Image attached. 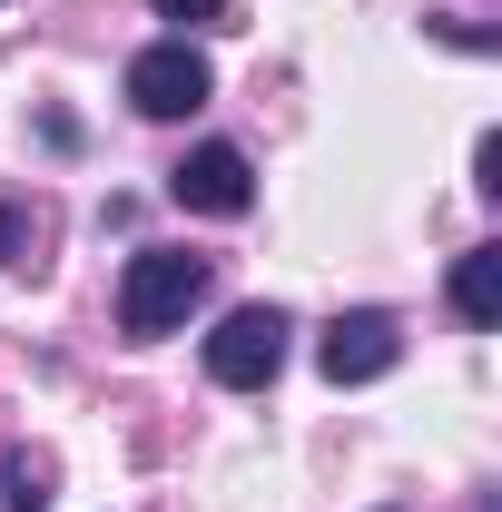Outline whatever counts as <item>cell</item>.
<instances>
[{
  "label": "cell",
  "instance_id": "cell-1",
  "mask_svg": "<svg viewBox=\"0 0 502 512\" xmlns=\"http://www.w3.org/2000/svg\"><path fill=\"white\" fill-rule=\"evenodd\" d=\"M207 306V256L188 247H138L128 256V276H119V335H178V325Z\"/></svg>",
  "mask_w": 502,
  "mask_h": 512
},
{
  "label": "cell",
  "instance_id": "cell-2",
  "mask_svg": "<svg viewBox=\"0 0 502 512\" xmlns=\"http://www.w3.org/2000/svg\"><path fill=\"white\" fill-rule=\"evenodd\" d=\"M207 99H217V69H207V50H188V40H148V50L128 60V109H138V119H188Z\"/></svg>",
  "mask_w": 502,
  "mask_h": 512
},
{
  "label": "cell",
  "instance_id": "cell-3",
  "mask_svg": "<svg viewBox=\"0 0 502 512\" xmlns=\"http://www.w3.org/2000/svg\"><path fill=\"white\" fill-rule=\"evenodd\" d=\"M286 306H237V316L207 335V375L227 384V394H256V384H276V365H286Z\"/></svg>",
  "mask_w": 502,
  "mask_h": 512
},
{
  "label": "cell",
  "instance_id": "cell-4",
  "mask_svg": "<svg viewBox=\"0 0 502 512\" xmlns=\"http://www.w3.org/2000/svg\"><path fill=\"white\" fill-rule=\"evenodd\" d=\"M168 197H178L188 217H247V207H256V168H247V148H227V138L188 148V158L168 168Z\"/></svg>",
  "mask_w": 502,
  "mask_h": 512
},
{
  "label": "cell",
  "instance_id": "cell-5",
  "mask_svg": "<svg viewBox=\"0 0 502 512\" xmlns=\"http://www.w3.org/2000/svg\"><path fill=\"white\" fill-rule=\"evenodd\" d=\"M315 365H325V384H375V375H394V365H404V325L384 316V306H355V316L325 325Z\"/></svg>",
  "mask_w": 502,
  "mask_h": 512
},
{
  "label": "cell",
  "instance_id": "cell-6",
  "mask_svg": "<svg viewBox=\"0 0 502 512\" xmlns=\"http://www.w3.org/2000/svg\"><path fill=\"white\" fill-rule=\"evenodd\" d=\"M453 316L473 325V335H493V325H502V247L453 256Z\"/></svg>",
  "mask_w": 502,
  "mask_h": 512
},
{
  "label": "cell",
  "instance_id": "cell-7",
  "mask_svg": "<svg viewBox=\"0 0 502 512\" xmlns=\"http://www.w3.org/2000/svg\"><path fill=\"white\" fill-rule=\"evenodd\" d=\"M40 503H50V463L0 453V512H40Z\"/></svg>",
  "mask_w": 502,
  "mask_h": 512
},
{
  "label": "cell",
  "instance_id": "cell-8",
  "mask_svg": "<svg viewBox=\"0 0 502 512\" xmlns=\"http://www.w3.org/2000/svg\"><path fill=\"white\" fill-rule=\"evenodd\" d=\"M0 266H10V276L40 266V217H30L20 197H0Z\"/></svg>",
  "mask_w": 502,
  "mask_h": 512
},
{
  "label": "cell",
  "instance_id": "cell-9",
  "mask_svg": "<svg viewBox=\"0 0 502 512\" xmlns=\"http://www.w3.org/2000/svg\"><path fill=\"white\" fill-rule=\"evenodd\" d=\"M158 10H168V20H217L227 0H158Z\"/></svg>",
  "mask_w": 502,
  "mask_h": 512
}]
</instances>
